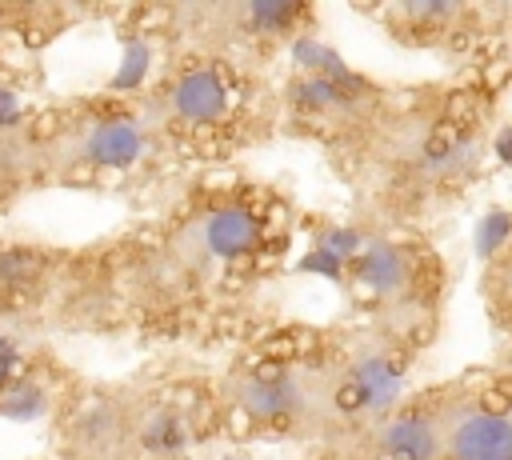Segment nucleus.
Returning a JSON list of instances; mask_svg holds the SVG:
<instances>
[{
	"mask_svg": "<svg viewBox=\"0 0 512 460\" xmlns=\"http://www.w3.org/2000/svg\"><path fill=\"white\" fill-rule=\"evenodd\" d=\"M264 240V216L232 196L212 200L196 208L184 224L172 232V264L184 272H224L240 260H248Z\"/></svg>",
	"mask_w": 512,
	"mask_h": 460,
	"instance_id": "nucleus-1",
	"label": "nucleus"
},
{
	"mask_svg": "<svg viewBox=\"0 0 512 460\" xmlns=\"http://www.w3.org/2000/svg\"><path fill=\"white\" fill-rule=\"evenodd\" d=\"M224 388L232 416L248 420L252 428H292L324 408V388L316 384V376L292 364L244 368Z\"/></svg>",
	"mask_w": 512,
	"mask_h": 460,
	"instance_id": "nucleus-2",
	"label": "nucleus"
},
{
	"mask_svg": "<svg viewBox=\"0 0 512 460\" xmlns=\"http://www.w3.org/2000/svg\"><path fill=\"white\" fill-rule=\"evenodd\" d=\"M228 112H232V80L228 68H220L216 60H188L172 68L144 100V116L152 120V128H172V132L220 128Z\"/></svg>",
	"mask_w": 512,
	"mask_h": 460,
	"instance_id": "nucleus-3",
	"label": "nucleus"
},
{
	"mask_svg": "<svg viewBox=\"0 0 512 460\" xmlns=\"http://www.w3.org/2000/svg\"><path fill=\"white\" fill-rule=\"evenodd\" d=\"M152 120L140 112H92L80 116L60 144V164L64 168H80V172H124L136 168L148 156L152 144Z\"/></svg>",
	"mask_w": 512,
	"mask_h": 460,
	"instance_id": "nucleus-4",
	"label": "nucleus"
},
{
	"mask_svg": "<svg viewBox=\"0 0 512 460\" xmlns=\"http://www.w3.org/2000/svg\"><path fill=\"white\" fill-rule=\"evenodd\" d=\"M196 448L192 416L160 396L128 404V456L136 460H184Z\"/></svg>",
	"mask_w": 512,
	"mask_h": 460,
	"instance_id": "nucleus-5",
	"label": "nucleus"
},
{
	"mask_svg": "<svg viewBox=\"0 0 512 460\" xmlns=\"http://www.w3.org/2000/svg\"><path fill=\"white\" fill-rule=\"evenodd\" d=\"M68 444L76 460H128V404L88 396L72 408Z\"/></svg>",
	"mask_w": 512,
	"mask_h": 460,
	"instance_id": "nucleus-6",
	"label": "nucleus"
},
{
	"mask_svg": "<svg viewBox=\"0 0 512 460\" xmlns=\"http://www.w3.org/2000/svg\"><path fill=\"white\" fill-rule=\"evenodd\" d=\"M452 460H512V408H456L444 420Z\"/></svg>",
	"mask_w": 512,
	"mask_h": 460,
	"instance_id": "nucleus-7",
	"label": "nucleus"
},
{
	"mask_svg": "<svg viewBox=\"0 0 512 460\" xmlns=\"http://www.w3.org/2000/svg\"><path fill=\"white\" fill-rule=\"evenodd\" d=\"M404 396V372L384 356V352H360L344 368L340 384H332L336 408H360V412H392L396 400Z\"/></svg>",
	"mask_w": 512,
	"mask_h": 460,
	"instance_id": "nucleus-8",
	"label": "nucleus"
},
{
	"mask_svg": "<svg viewBox=\"0 0 512 460\" xmlns=\"http://www.w3.org/2000/svg\"><path fill=\"white\" fill-rule=\"evenodd\" d=\"M376 452L384 460H436L444 452V424L428 412L388 416L376 432Z\"/></svg>",
	"mask_w": 512,
	"mask_h": 460,
	"instance_id": "nucleus-9",
	"label": "nucleus"
},
{
	"mask_svg": "<svg viewBox=\"0 0 512 460\" xmlns=\"http://www.w3.org/2000/svg\"><path fill=\"white\" fill-rule=\"evenodd\" d=\"M352 260H356V280L376 296H392L408 284V260L388 240H368Z\"/></svg>",
	"mask_w": 512,
	"mask_h": 460,
	"instance_id": "nucleus-10",
	"label": "nucleus"
},
{
	"mask_svg": "<svg viewBox=\"0 0 512 460\" xmlns=\"http://www.w3.org/2000/svg\"><path fill=\"white\" fill-rule=\"evenodd\" d=\"M512 236V216L508 212H488L476 224V252L480 256H496V248H504Z\"/></svg>",
	"mask_w": 512,
	"mask_h": 460,
	"instance_id": "nucleus-11",
	"label": "nucleus"
},
{
	"mask_svg": "<svg viewBox=\"0 0 512 460\" xmlns=\"http://www.w3.org/2000/svg\"><path fill=\"white\" fill-rule=\"evenodd\" d=\"M20 360H24V336H20L16 328H8V324H0V392L16 384L12 376H16V368H20Z\"/></svg>",
	"mask_w": 512,
	"mask_h": 460,
	"instance_id": "nucleus-12",
	"label": "nucleus"
},
{
	"mask_svg": "<svg viewBox=\"0 0 512 460\" xmlns=\"http://www.w3.org/2000/svg\"><path fill=\"white\" fill-rule=\"evenodd\" d=\"M400 12L412 16V20H444V16L456 12V4H448V0H408V4H400Z\"/></svg>",
	"mask_w": 512,
	"mask_h": 460,
	"instance_id": "nucleus-13",
	"label": "nucleus"
},
{
	"mask_svg": "<svg viewBox=\"0 0 512 460\" xmlns=\"http://www.w3.org/2000/svg\"><path fill=\"white\" fill-rule=\"evenodd\" d=\"M496 156H500V160H504V164L512 168V128L496 136Z\"/></svg>",
	"mask_w": 512,
	"mask_h": 460,
	"instance_id": "nucleus-14",
	"label": "nucleus"
},
{
	"mask_svg": "<svg viewBox=\"0 0 512 460\" xmlns=\"http://www.w3.org/2000/svg\"><path fill=\"white\" fill-rule=\"evenodd\" d=\"M4 36H8V12L0 8V44H4Z\"/></svg>",
	"mask_w": 512,
	"mask_h": 460,
	"instance_id": "nucleus-15",
	"label": "nucleus"
}]
</instances>
